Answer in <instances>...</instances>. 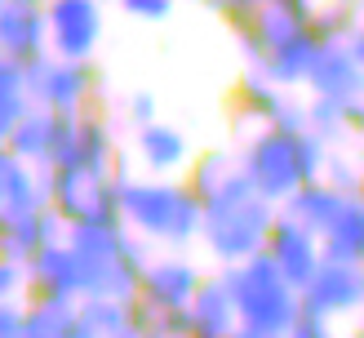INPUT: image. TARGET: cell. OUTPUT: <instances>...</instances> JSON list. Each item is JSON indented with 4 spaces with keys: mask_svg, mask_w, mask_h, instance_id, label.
Instances as JSON below:
<instances>
[{
    "mask_svg": "<svg viewBox=\"0 0 364 338\" xmlns=\"http://www.w3.org/2000/svg\"><path fill=\"white\" fill-rule=\"evenodd\" d=\"M191 316H196V338H227L240 334V307H235L231 280L227 272L205 276V285L191 298Z\"/></svg>",
    "mask_w": 364,
    "mask_h": 338,
    "instance_id": "ac0fdd59",
    "label": "cell"
},
{
    "mask_svg": "<svg viewBox=\"0 0 364 338\" xmlns=\"http://www.w3.org/2000/svg\"><path fill=\"white\" fill-rule=\"evenodd\" d=\"M156 112H160V102H156V94H151V89H138V94L129 98V116H134V125H147V120H160Z\"/></svg>",
    "mask_w": 364,
    "mask_h": 338,
    "instance_id": "74e56055",
    "label": "cell"
},
{
    "mask_svg": "<svg viewBox=\"0 0 364 338\" xmlns=\"http://www.w3.org/2000/svg\"><path fill=\"white\" fill-rule=\"evenodd\" d=\"M156 334L160 338H196V316L191 307H165L156 320Z\"/></svg>",
    "mask_w": 364,
    "mask_h": 338,
    "instance_id": "d6a6232c",
    "label": "cell"
},
{
    "mask_svg": "<svg viewBox=\"0 0 364 338\" xmlns=\"http://www.w3.org/2000/svg\"><path fill=\"white\" fill-rule=\"evenodd\" d=\"M134 156H138V165L147 169V174H182V169H191V160H196L187 134H182L178 125H169V120L138 125Z\"/></svg>",
    "mask_w": 364,
    "mask_h": 338,
    "instance_id": "2e32d148",
    "label": "cell"
},
{
    "mask_svg": "<svg viewBox=\"0 0 364 338\" xmlns=\"http://www.w3.org/2000/svg\"><path fill=\"white\" fill-rule=\"evenodd\" d=\"M351 5H355V9H360V14H364V0H351Z\"/></svg>",
    "mask_w": 364,
    "mask_h": 338,
    "instance_id": "7bdbcfd3",
    "label": "cell"
},
{
    "mask_svg": "<svg viewBox=\"0 0 364 338\" xmlns=\"http://www.w3.org/2000/svg\"><path fill=\"white\" fill-rule=\"evenodd\" d=\"M324 178H329L333 187L342 191H360L364 187V160H351V156H342V152H329V165H324Z\"/></svg>",
    "mask_w": 364,
    "mask_h": 338,
    "instance_id": "4dcf8cb0",
    "label": "cell"
},
{
    "mask_svg": "<svg viewBox=\"0 0 364 338\" xmlns=\"http://www.w3.org/2000/svg\"><path fill=\"white\" fill-rule=\"evenodd\" d=\"M80 298H27V338H76Z\"/></svg>",
    "mask_w": 364,
    "mask_h": 338,
    "instance_id": "d4e9b609",
    "label": "cell"
},
{
    "mask_svg": "<svg viewBox=\"0 0 364 338\" xmlns=\"http://www.w3.org/2000/svg\"><path fill=\"white\" fill-rule=\"evenodd\" d=\"M235 294V307H240V338H289L294 334V320L302 312V290L289 280L276 258L253 254L245 263L223 267Z\"/></svg>",
    "mask_w": 364,
    "mask_h": 338,
    "instance_id": "277c9868",
    "label": "cell"
},
{
    "mask_svg": "<svg viewBox=\"0 0 364 338\" xmlns=\"http://www.w3.org/2000/svg\"><path fill=\"white\" fill-rule=\"evenodd\" d=\"M360 334H364V325H360Z\"/></svg>",
    "mask_w": 364,
    "mask_h": 338,
    "instance_id": "f6af8a7d",
    "label": "cell"
},
{
    "mask_svg": "<svg viewBox=\"0 0 364 338\" xmlns=\"http://www.w3.org/2000/svg\"><path fill=\"white\" fill-rule=\"evenodd\" d=\"M120 209L142 241L151 245H169V249H187L191 241H200L205 227V201L191 187V178L178 174H147L134 178L120 160Z\"/></svg>",
    "mask_w": 364,
    "mask_h": 338,
    "instance_id": "6da1fadb",
    "label": "cell"
},
{
    "mask_svg": "<svg viewBox=\"0 0 364 338\" xmlns=\"http://www.w3.org/2000/svg\"><path fill=\"white\" fill-rule=\"evenodd\" d=\"M284 102H289V89H284L280 80H271L262 67H245L240 85H235V112H240L245 120L271 125Z\"/></svg>",
    "mask_w": 364,
    "mask_h": 338,
    "instance_id": "7402d4cb",
    "label": "cell"
},
{
    "mask_svg": "<svg viewBox=\"0 0 364 338\" xmlns=\"http://www.w3.org/2000/svg\"><path fill=\"white\" fill-rule=\"evenodd\" d=\"M45 5H49V49L58 58L94 63L107 27L102 0H45Z\"/></svg>",
    "mask_w": 364,
    "mask_h": 338,
    "instance_id": "ba28073f",
    "label": "cell"
},
{
    "mask_svg": "<svg viewBox=\"0 0 364 338\" xmlns=\"http://www.w3.org/2000/svg\"><path fill=\"white\" fill-rule=\"evenodd\" d=\"M116 5L129 18H138V23H169L178 0H116Z\"/></svg>",
    "mask_w": 364,
    "mask_h": 338,
    "instance_id": "1f68e13d",
    "label": "cell"
},
{
    "mask_svg": "<svg viewBox=\"0 0 364 338\" xmlns=\"http://www.w3.org/2000/svg\"><path fill=\"white\" fill-rule=\"evenodd\" d=\"M347 201H351V191L333 187L329 178H311V183H302L280 209H284V213H294L298 223H306V227L316 231V236H324V231L333 227V218L342 213V205H347Z\"/></svg>",
    "mask_w": 364,
    "mask_h": 338,
    "instance_id": "d6986e66",
    "label": "cell"
},
{
    "mask_svg": "<svg viewBox=\"0 0 364 338\" xmlns=\"http://www.w3.org/2000/svg\"><path fill=\"white\" fill-rule=\"evenodd\" d=\"M276 213H280V205L258 191L253 174L245 169V160H240V169H235L227 183L205 201V227H200V241H205L209 258L218 267L245 263V258H253V254L267 249V236H271V227H276Z\"/></svg>",
    "mask_w": 364,
    "mask_h": 338,
    "instance_id": "7a4b0ae2",
    "label": "cell"
},
{
    "mask_svg": "<svg viewBox=\"0 0 364 338\" xmlns=\"http://www.w3.org/2000/svg\"><path fill=\"white\" fill-rule=\"evenodd\" d=\"M0 49L9 58H41L49 49V5L45 0H5L0 5Z\"/></svg>",
    "mask_w": 364,
    "mask_h": 338,
    "instance_id": "4fadbf2b",
    "label": "cell"
},
{
    "mask_svg": "<svg viewBox=\"0 0 364 338\" xmlns=\"http://www.w3.org/2000/svg\"><path fill=\"white\" fill-rule=\"evenodd\" d=\"M329 325H333V316H324L320 307H311V302L302 298V312H298L294 334H289V338H324V334H329Z\"/></svg>",
    "mask_w": 364,
    "mask_h": 338,
    "instance_id": "e575fe53",
    "label": "cell"
},
{
    "mask_svg": "<svg viewBox=\"0 0 364 338\" xmlns=\"http://www.w3.org/2000/svg\"><path fill=\"white\" fill-rule=\"evenodd\" d=\"M240 156H245V169L253 174L258 191L271 196L276 205H284L302 183H311L306 156H302V134H284L276 125H262L240 147Z\"/></svg>",
    "mask_w": 364,
    "mask_h": 338,
    "instance_id": "5b68a950",
    "label": "cell"
},
{
    "mask_svg": "<svg viewBox=\"0 0 364 338\" xmlns=\"http://www.w3.org/2000/svg\"><path fill=\"white\" fill-rule=\"evenodd\" d=\"M267 254L276 258V267L298 285V290H306V280H311L320 272V263H324V241L306 223H298L294 213L280 209L276 227H271V236H267Z\"/></svg>",
    "mask_w": 364,
    "mask_h": 338,
    "instance_id": "9c48e42d",
    "label": "cell"
},
{
    "mask_svg": "<svg viewBox=\"0 0 364 338\" xmlns=\"http://www.w3.org/2000/svg\"><path fill=\"white\" fill-rule=\"evenodd\" d=\"M67 241V218L53 205L27 213H0V254L5 258H36L45 245Z\"/></svg>",
    "mask_w": 364,
    "mask_h": 338,
    "instance_id": "5bb4252c",
    "label": "cell"
},
{
    "mask_svg": "<svg viewBox=\"0 0 364 338\" xmlns=\"http://www.w3.org/2000/svg\"><path fill=\"white\" fill-rule=\"evenodd\" d=\"M23 67H27V85H31L36 102L53 107V112H85L89 98H94V89H98L94 63H80V58L41 53V58H27Z\"/></svg>",
    "mask_w": 364,
    "mask_h": 338,
    "instance_id": "52a82bcc",
    "label": "cell"
},
{
    "mask_svg": "<svg viewBox=\"0 0 364 338\" xmlns=\"http://www.w3.org/2000/svg\"><path fill=\"white\" fill-rule=\"evenodd\" d=\"M347 45H351V53H355V58L364 63V18H360V27L351 31V41H347Z\"/></svg>",
    "mask_w": 364,
    "mask_h": 338,
    "instance_id": "ab89813d",
    "label": "cell"
},
{
    "mask_svg": "<svg viewBox=\"0 0 364 338\" xmlns=\"http://www.w3.org/2000/svg\"><path fill=\"white\" fill-rule=\"evenodd\" d=\"M360 160H364V152H360ZM360 191H364V187H360Z\"/></svg>",
    "mask_w": 364,
    "mask_h": 338,
    "instance_id": "ee69618b",
    "label": "cell"
},
{
    "mask_svg": "<svg viewBox=\"0 0 364 338\" xmlns=\"http://www.w3.org/2000/svg\"><path fill=\"white\" fill-rule=\"evenodd\" d=\"M284 5H294V9H298L302 18H311V14H316V5H320V0H284Z\"/></svg>",
    "mask_w": 364,
    "mask_h": 338,
    "instance_id": "60d3db41",
    "label": "cell"
},
{
    "mask_svg": "<svg viewBox=\"0 0 364 338\" xmlns=\"http://www.w3.org/2000/svg\"><path fill=\"white\" fill-rule=\"evenodd\" d=\"M67 245L80 254L85 294L134 298L147 272V245L129 223H67Z\"/></svg>",
    "mask_w": 364,
    "mask_h": 338,
    "instance_id": "3957f363",
    "label": "cell"
},
{
    "mask_svg": "<svg viewBox=\"0 0 364 338\" xmlns=\"http://www.w3.org/2000/svg\"><path fill=\"white\" fill-rule=\"evenodd\" d=\"M49 201V165H31V160L5 152L0 160V213H27L45 209Z\"/></svg>",
    "mask_w": 364,
    "mask_h": 338,
    "instance_id": "e0dca14e",
    "label": "cell"
},
{
    "mask_svg": "<svg viewBox=\"0 0 364 338\" xmlns=\"http://www.w3.org/2000/svg\"><path fill=\"white\" fill-rule=\"evenodd\" d=\"M324 258H347V263H364V191H355L342 213L333 218V227L324 231Z\"/></svg>",
    "mask_w": 364,
    "mask_h": 338,
    "instance_id": "484cf974",
    "label": "cell"
},
{
    "mask_svg": "<svg viewBox=\"0 0 364 338\" xmlns=\"http://www.w3.org/2000/svg\"><path fill=\"white\" fill-rule=\"evenodd\" d=\"M311 130L320 138H329V142H342V138H351V120H347V102H338V98H324V94H311Z\"/></svg>",
    "mask_w": 364,
    "mask_h": 338,
    "instance_id": "f1b7e54d",
    "label": "cell"
},
{
    "mask_svg": "<svg viewBox=\"0 0 364 338\" xmlns=\"http://www.w3.org/2000/svg\"><path fill=\"white\" fill-rule=\"evenodd\" d=\"M129 302H134V298L85 294V298H80L76 338H129Z\"/></svg>",
    "mask_w": 364,
    "mask_h": 338,
    "instance_id": "603a6c76",
    "label": "cell"
},
{
    "mask_svg": "<svg viewBox=\"0 0 364 338\" xmlns=\"http://www.w3.org/2000/svg\"><path fill=\"white\" fill-rule=\"evenodd\" d=\"M49 165H80V112H58V125H53V152Z\"/></svg>",
    "mask_w": 364,
    "mask_h": 338,
    "instance_id": "f546056e",
    "label": "cell"
},
{
    "mask_svg": "<svg viewBox=\"0 0 364 338\" xmlns=\"http://www.w3.org/2000/svg\"><path fill=\"white\" fill-rule=\"evenodd\" d=\"M320 36L311 31V27H302L298 36H289L284 45H276L267 53V63H262V71L271 80H280L284 89H298V85H306V76H311V67H316V53H320Z\"/></svg>",
    "mask_w": 364,
    "mask_h": 338,
    "instance_id": "ffe728a7",
    "label": "cell"
},
{
    "mask_svg": "<svg viewBox=\"0 0 364 338\" xmlns=\"http://www.w3.org/2000/svg\"><path fill=\"white\" fill-rule=\"evenodd\" d=\"M240 152H227V147H213V152H205V156H196L191 160V169H187V178H191V187L200 191V201H209V196L227 183V178L240 169Z\"/></svg>",
    "mask_w": 364,
    "mask_h": 338,
    "instance_id": "4316f807",
    "label": "cell"
},
{
    "mask_svg": "<svg viewBox=\"0 0 364 338\" xmlns=\"http://www.w3.org/2000/svg\"><path fill=\"white\" fill-rule=\"evenodd\" d=\"M0 298H27V263L0 254Z\"/></svg>",
    "mask_w": 364,
    "mask_h": 338,
    "instance_id": "836d02e7",
    "label": "cell"
},
{
    "mask_svg": "<svg viewBox=\"0 0 364 338\" xmlns=\"http://www.w3.org/2000/svg\"><path fill=\"white\" fill-rule=\"evenodd\" d=\"M200 285H205V272H200L182 249H173V254H156L147 263L138 294L165 312V307H191V298H196Z\"/></svg>",
    "mask_w": 364,
    "mask_h": 338,
    "instance_id": "8fae6325",
    "label": "cell"
},
{
    "mask_svg": "<svg viewBox=\"0 0 364 338\" xmlns=\"http://www.w3.org/2000/svg\"><path fill=\"white\" fill-rule=\"evenodd\" d=\"M306 89L324 98H338V102H355L364 98V63L351 53L347 41H324L311 76H306Z\"/></svg>",
    "mask_w": 364,
    "mask_h": 338,
    "instance_id": "9a60e30c",
    "label": "cell"
},
{
    "mask_svg": "<svg viewBox=\"0 0 364 338\" xmlns=\"http://www.w3.org/2000/svg\"><path fill=\"white\" fill-rule=\"evenodd\" d=\"M347 120H351V138H360V142H364V98L347 102Z\"/></svg>",
    "mask_w": 364,
    "mask_h": 338,
    "instance_id": "f35d334b",
    "label": "cell"
},
{
    "mask_svg": "<svg viewBox=\"0 0 364 338\" xmlns=\"http://www.w3.org/2000/svg\"><path fill=\"white\" fill-rule=\"evenodd\" d=\"M80 169L89 174H116L120 169V147L112 134V120L102 112H80Z\"/></svg>",
    "mask_w": 364,
    "mask_h": 338,
    "instance_id": "cb8c5ba5",
    "label": "cell"
},
{
    "mask_svg": "<svg viewBox=\"0 0 364 338\" xmlns=\"http://www.w3.org/2000/svg\"><path fill=\"white\" fill-rule=\"evenodd\" d=\"M271 125L284 130V134H306V130H311V107L298 102V98H289L280 112H276V120H271Z\"/></svg>",
    "mask_w": 364,
    "mask_h": 338,
    "instance_id": "d590c367",
    "label": "cell"
},
{
    "mask_svg": "<svg viewBox=\"0 0 364 338\" xmlns=\"http://www.w3.org/2000/svg\"><path fill=\"white\" fill-rule=\"evenodd\" d=\"M302 298L320 307L324 316H355L364 312V263H347V258H324L320 272L306 280Z\"/></svg>",
    "mask_w": 364,
    "mask_h": 338,
    "instance_id": "30bf717a",
    "label": "cell"
},
{
    "mask_svg": "<svg viewBox=\"0 0 364 338\" xmlns=\"http://www.w3.org/2000/svg\"><path fill=\"white\" fill-rule=\"evenodd\" d=\"M49 201L67 223H120V178L89 174L80 165H49Z\"/></svg>",
    "mask_w": 364,
    "mask_h": 338,
    "instance_id": "8992f818",
    "label": "cell"
},
{
    "mask_svg": "<svg viewBox=\"0 0 364 338\" xmlns=\"http://www.w3.org/2000/svg\"><path fill=\"white\" fill-rule=\"evenodd\" d=\"M360 9L351 0H320L316 14H311V31L320 41H351V31L360 27Z\"/></svg>",
    "mask_w": 364,
    "mask_h": 338,
    "instance_id": "83f0119b",
    "label": "cell"
},
{
    "mask_svg": "<svg viewBox=\"0 0 364 338\" xmlns=\"http://www.w3.org/2000/svg\"><path fill=\"white\" fill-rule=\"evenodd\" d=\"M0 334L5 338H27V302L23 298L0 302Z\"/></svg>",
    "mask_w": 364,
    "mask_h": 338,
    "instance_id": "8d00e7d4",
    "label": "cell"
},
{
    "mask_svg": "<svg viewBox=\"0 0 364 338\" xmlns=\"http://www.w3.org/2000/svg\"><path fill=\"white\" fill-rule=\"evenodd\" d=\"M53 125H58V112H53V107H45V102H36L31 112L18 120L0 142H5V152L31 160V165H49V152H53Z\"/></svg>",
    "mask_w": 364,
    "mask_h": 338,
    "instance_id": "44dd1931",
    "label": "cell"
},
{
    "mask_svg": "<svg viewBox=\"0 0 364 338\" xmlns=\"http://www.w3.org/2000/svg\"><path fill=\"white\" fill-rule=\"evenodd\" d=\"M196 5H205V9H213V14H218V9H223V0H196Z\"/></svg>",
    "mask_w": 364,
    "mask_h": 338,
    "instance_id": "b9f144b4",
    "label": "cell"
},
{
    "mask_svg": "<svg viewBox=\"0 0 364 338\" xmlns=\"http://www.w3.org/2000/svg\"><path fill=\"white\" fill-rule=\"evenodd\" d=\"M85 298V267L80 254L67 241L45 245L36 258H27V298Z\"/></svg>",
    "mask_w": 364,
    "mask_h": 338,
    "instance_id": "7c38bea8",
    "label": "cell"
}]
</instances>
